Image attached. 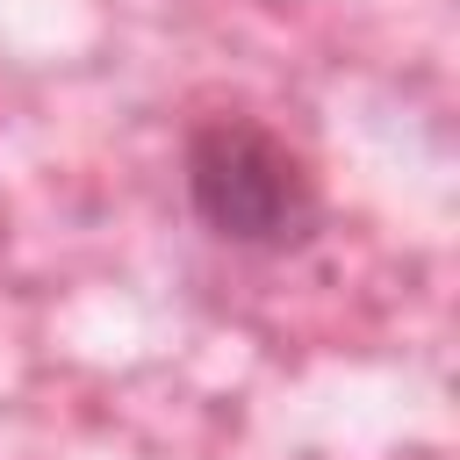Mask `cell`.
Wrapping results in <instances>:
<instances>
[{
	"instance_id": "1",
	"label": "cell",
	"mask_w": 460,
	"mask_h": 460,
	"mask_svg": "<svg viewBox=\"0 0 460 460\" xmlns=\"http://www.w3.org/2000/svg\"><path fill=\"white\" fill-rule=\"evenodd\" d=\"M180 180H187V208L201 216V230L237 252H288L323 216L309 158L259 115L194 122L180 151Z\"/></svg>"
}]
</instances>
